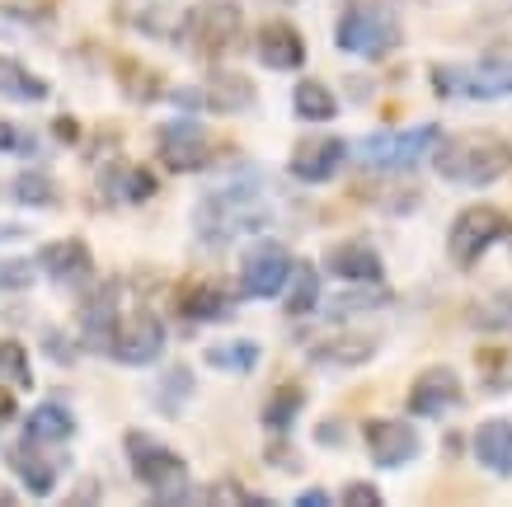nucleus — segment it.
Here are the masks:
<instances>
[{"instance_id":"1","label":"nucleus","mask_w":512,"mask_h":507,"mask_svg":"<svg viewBox=\"0 0 512 507\" xmlns=\"http://www.w3.org/2000/svg\"><path fill=\"white\" fill-rule=\"evenodd\" d=\"M254 226H264V174L259 169H245L240 179L207 188L193 212V231L207 245H231L235 235L254 231Z\"/></svg>"},{"instance_id":"2","label":"nucleus","mask_w":512,"mask_h":507,"mask_svg":"<svg viewBox=\"0 0 512 507\" xmlns=\"http://www.w3.org/2000/svg\"><path fill=\"white\" fill-rule=\"evenodd\" d=\"M433 169L442 184L456 188H489L512 169V141L503 132L475 127V132H456L442 137L433 151Z\"/></svg>"},{"instance_id":"3","label":"nucleus","mask_w":512,"mask_h":507,"mask_svg":"<svg viewBox=\"0 0 512 507\" xmlns=\"http://www.w3.org/2000/svg\"><path fill=\"white\" fill-rule=\"evenodd\" d=\"M123 451L137 484H146V493H151V503H193V475H188V461L179 451H170L141 428H127Z\"/></svg>"},{"instance_id":"4","label":"nucleus","mask_w":512,"mask_h":507,"mask_svg":"<svg viewBox=\"0 0 512 507\" xmlns=\"http://www.w3.org/2000/svg\"><path fill=\"white\" fill-rule=\"evenodd\" d=\"M400 19L390 10V0H348V10L334 24V47L339 52H353V57H367V62H381L400 47Z\"/></svg>"},{"instance_id":"5","label":"nucleus","mask_w":512,"mask_h":507,"mask_svg":"<svg viewBox=\"0 0 512 507\" xmlns=\"http://www.w3.org/2000/svg\"><path fill=\"white\" fill-rule=\"evenodd\" d=\"M179 33H184V47L202 62H221L226 52L240 47V33H245V10L235 0H198L193 10H184L179 19Z\"/></svg>"},{"instance_id":"6","label":"nucleus","mask_w":512,"mask_h":507,"mask_svg":"<svg viewBox=\"0 0 512 507\" xmlns=\"http://www.w3.org/2000/svg\"><path fill=\"white\" fill-rule=\"evenodd\" d=\"M508 231H512L508 212L494 207V202H475L466 212H456V221H451V231H447L451 263H456V268H475V263L484 259V249L498 245Z\"/></svg>"},{"instance_id":"7","label":"nucleus","mask_w":512,"mask_h":507,"mask_svg":"<svg viewBox=\"0 0 512 507\" xmlns=\"http://www.w3.org/2000/svg\"><path fill=\"white\" fill-rule=\"evenodd\" d=\"M442 141V127L437 123H419V127H404V132H372L353 146V155L367 169H414L428 151H437Z\"/></svg>"},{"instance_id":"8","label":"nucleus","mask_w":512,"mask_h":507,"mask_svg":"<svg viewBox=\"0 0 512 507\" xmlns=\"http://www.w3.org/2000/svg\"><path fill=\"white\" fill-rule=\"evenodd\" d=\"M433 90L442 99H508L512 62H470V66H433Z\"/></svg>"},{"instance_id":"9","label":"nucleus","mask_w":512,"mask_h":507,"mask_svg":"<svg viewBox=\"0 0 512 507\" xmlns=\"http://www.w3.org/2000/svg\"><path fill=\"white\" fill-rule=\"evenodd\" d=\"M292 249L278 245V240H259V245L245 249L240 259V296L245 301H273L282 296V287L292 282Z\"/></svg>"},{"instance_id":"10","label":"nucleus","mask_w":512,"mask_h":507,"mask_svg":"<svg viewBox=\"0 0 512 507\" xmlns=\"http://www.w3.org/2000/svg\"><path fill=\"white\" fill-rule=\"evenodd\" d=\"M5 465L19 475V484L33 493V498H47V493L57 489V479L66 475V465L71 456L62 451V442H38L24 432V442H15L5 451Z\"/></svg>"},{"instance_id":"11","label":"nucleus","mask_w":512,"mask_h":507,"mask_svg":"<svg viewBox=\"0 0 512 507\" xmlns=\"http://www.w3.org/2000/svg\"><path fill=\"white\" fill-rule=\"evenodd\" d=\"M118 306H123V282H99L94 292H85V301H80V334H76L85 353L99 357L113 353V338H118V324H123Z\"/></svg>"},{"instance_id":"12","label":"nucleus","mask_w":512,"mask_h":507,"mask_svg":"<svg viewBox=\"0 0 512 507\" xmlns=\"http://www.w3.org/2000/svg\"><path fill=\"white\" fill-rule=\"evenodd\" d=\"M156 155L170 174H198V169L212 165L217 141L207 137L193 118H174V123H165L156 132Z\"/></svg>"},{"instance_id":"13","label":"nucleus","mask_w":512,"mask_h":507,"mask_svg":"<svg viewBox=\"0 0 512 507\" xmlns=\"http://www.w3.org/2000/svg\"><path fill=\"white\" fill-rule=\"evenodd\" d=\"M362 442H367V456L381 470H400V465L419 461V428L409 418H367L362 423Z\"/></svg>"},{"instance_id":"14","label":"nucleus","mask_w":512,"mask_h":507,"mask_svg":"<svg viewBox=\"0 0 512 507\" xmlns=\"http://www.w3.org/2000/svg\"><path fill=\"white\" fill-rule=\"evenodd\" d=\"M165 353V324H160L156 310H132L123 324H118V338H113V362L123 367H151L156 357Z\"/></svg>"},{"instance_id":"15","label":"nucleus","mask_w":512,"mask_h":507,"mask_svg":"<svg viewBox=\"0 0 512 507\" xmlns=\"http://www.w3.org/2000/svg\"><path fill=\"white\" fill-rule=\"evenodd\" d=\"M353 155V146L343 137H306L292 146V160H287V174L296 184H329L343 169V160Z\"/></svg>"},{"instance_id":"16","label":"nucleus","mask_w":512,"mask_h":507,"mask_svg":"<svg viewBox=\"0 0 512 507\" xmlns=\"http://www.w3.org/2000/svg\"><path fill=\"white\" fill-rule=\"evenodd\" d=\"M38 273L52 277L57 287H66V292H80L85 282H90L94 263H90V245L85 240H76V235H66V240H47L38 254Z\"/></svg>"},{"instance_id":"17","label":"nucleus","mask_w":512,"mask_h":507,"mask_svg":"<svg viewBox=\"0 0 512 507\" xmlns=\"http://www.w3.org/2000/svg\"><path fill=\"white\" fill-rule=\"evenodd\" d=\"M461 400H466V385L451 367H428L409 385V414L414 418H442L451 409H461Z\"/></svg>"},{"instance_id":"18","label":"nucleus","mask_w":512,"mask_h":507,"mask_svg":"<svg viewBox=\"0 0 512 507\" xmlns=\"http://www.w3.org/2000/svg\"><path fill=\"white\" fill-rule=\"evenodd\" d=\"M381 348L376 334H362V329H343V334H329L325 343L311 348V362L325 371H353V367H367Z\"/></svg>"},{"instance_id":"19","label":"nucleus","mask_w":512,"mask_h":507,"mask_svg":"<svg viewBox=\"0 0 512 507\" xmlns=\"http://www.w3.org/2000/svg\"><path fill=\"white\" fill-rule=\"evenodd\" d=\"M254 52H259V62L268 71H301L306 66V38L287 19H268L259 38H254Z\"/></svg>"},{"instance_id":"20","label":"nucleus","mask_w":512,"mask_h":507,"mask_svg":"<svg viewBox=\"0 0 512 507\" xmlns=\"http://www.w3.org/2000/svg\"><path fill=\"white\" fill-rule=\"evenodd\" d=\"M202 104L212 108V113H249V108L259 104V85L245 76V71H207L202 80Z\"/></svg>"},{"instance_id":"21","label":"nucleus","mask_w":512,"mask_h":507,"mask_svg":"<svg viewBox=\"0 0 512 507\" xmlns=\"http://www.w3.org/2000/svg\"><path fill=\"white\" fill-rule=\"evenodd\" d=\"M470 456L498 479H512V418H484L470 432Z\"/></svg>"},{"instance_id":"22","label":"nucleus","mask_w":512,"mask_h":507,"mask_svg":"<svg viewBox=\"0 0 512 507\" xmlns=\"http://www.w3.org/2000/svg\"><path fill=\"white\" fill-rule=\"evenodd\" d=\"M325 268L339 282H381L386 277V263H381V254H376L367 240H343V245H334L325 254Z\"/></svg>"},{"instance_id":"23","label":"nucleus","mask_w":512,"mask_h":507,"mask_svg":"<svg viewBox=\"0 0 512 507\" xmlns=\"http://www.w3.org/2000/svg\"><path fill=\"white\" fill-rule=\"evenodd\" d=\"M156 174L146 165H127V160H113L104 174H99V193H104V202H146L156 198Z\"/></svg>"},{"instance_id":"24","label":"nucleus","mask_w":512,"mask_h":507,"mask_svg":"<svg viewBox=\"0 0 512 507\" xmlns=\"http://www.w3.org/2000/svg\"><path fill=\"white\" fill-rule=\"evenodd\" d=\"M179 310H184V320L193 324H212V320H226L235 310V296L226 292V287H217V282H198V287H188L184 296H179Z\"/></svg>"},{"instance_id":"25","label":"nucleus","mask_w":512,"mask_h":507,"mask_svg":"<svg viewBox=\"0 0 512 507\" xmlns=\"http://www.w3.org/2000/svg\"><path fill=\"white\" fill-rule=\"evenodd\" d=\"M466 324L480 334H512V292L498 287V292L475 296L466 306Z\"/></svg>"},{"instance_id":"26","label":"nucleus","mask_w":512,"mask_h":507,"mask_svg":"<svg viewBox=\"0 0 512 507\" xmlns=\"http://www.w3.org/2000/svg\"><path fill=\"white\" fill-rule=\"evenodd\" d=\"M292 108L301 123H334L339 118V99H334V90L325 80H296Z\"/></svg>"},{"instance_id":"27","label":"nucleus","mask_w":512,"mask_h":507,"mask_svg":"<svg viewBox=\"0 0 512 507\" xmlns=\"http://www.w3.org/2000/svg\"><path fill=\"white\" fill-rule=\"evenodd\" d=\"M0 94L5 99H24V104H43L52 85L24 62H15V57H0Z\"/></svg>"},{"instance_id":"28","label":"nucleus","mask_w":512,"mask_h":507,"mask_svg":"<svg viewBox=\"0 0 512 507\" xmlns=\"http://www.w3.org/2000/svg\"><path fill=\"white\" fill-rule=\"evenodd\" d=\"M24 432L38 437V442H71V437H76V414H71L66 404H57V400H43L29 414Z\"/></svg>"},{"instance_id":"29","label":"nucleus","mask_w":512,"mask_h":507,"mask_svg":"<svg viewBox=\"0 0 512 507\" xmlns=\"http://www.w3.org/2000/svg\"><path fill=\"white\" fill-rule=\"evenodd\" d=\"M202 362L212 371H226V376H249V371L259 367V343H249V338H226V343H212Z\"/></svg>"},{"instance_id":"30","label":"nucleus","mask_w":512,"mask_h":507,"mask_svg":"<svg viewBox=\"0 0 512 507\" xmlns=\"http://www.w3.org/2000/svg\"><path fill=\"white\" fill-rule=\"evenodd\" d=\"M306 409V390L296 381H287V385H278L273 395H268V404H264V428H273V432H287L296 423V414Z\"/></svg>"},{"instance_id":"31","label":"nucleus","mask_w":512,"mask_h":507,"mask_svg":"<svg viewBox=\"0 0 512 507\" xmlns=\"http://www.w3.org/2000/svg\"><path fill=\"white\" fill-rule=\"evenodd\" d=\"M10 198L24 202V207H57V202H62V188L52 184L47 174H38V169H24V174L10 179Z\"/></svg>"},{"instance_id":"32","label":"nucleus","mask_w":512,"mask_h":507,"mask_svg":"<svg viewBox=\"0 0 512 507\" xmlns=\"http://www.w3.org/2000/svg\"><path fill=\"white\" fill-rule=\"evenodd\" d=\"M287 315H311L320 310V273H315L311 263H296L292 268V296L282 301Z\"/></svg>"},{"instance_id":"33","label":"nucleus","mask_w":512,"mask_h":507,"mask_svg":"<svg viewBox=\"0 0 512 507\" xmlns=\"http://www.w3.org/2000/svg\"><path fill=\"white\" fill-rule=\"evenodd\" d=\"M0 381H10L15 390H29L33 385L29 353H24V343H15V338H0Z\"/></svg>"},{"instance_id":"34","label":"nucleus","mask_w":512,"mask_h":507,"mask_svg":"<svg viewBox=\"0 0 512 507\" xmlns=\"http://www.w3.org/2000/svg\"><path fill=\"white\" fill-rule=\"evenodd\" d=\"M123 71H118V80H123V90L137 99V104H151L156 94H165V85H160L156 71H146L141 62H118Z\"/></svg>"},{"instance_id":"35","label":"nucleus","mask_w":512,"mask_h":507,"mask_svg":"<svg viewBox=\"0 0 512 507\" xmlns=\"http://www.w3.org/2000/svg\"><path fill=\"white\" fill-rule=\"evenodd\" d=\"M188 390H193V371L188 367H170L165 371V381H160V414L179 418V409H184Z\"/></svg>"},{"instance_id":"36","label":"nucleus","mask_w":512,"mask_h":507,"mask_svg":"<svg viewBox=\"0 0 512 507\" xmlns=\"http://www.w3.org/2000/svg\"><path fill=\"white\" fill-rule=\"evenodd\" d=\"M38 19H47V10H24V5H5L0 10V33L10 29V33H29Z\"/></svg>"},{"instance_id":"37","label":"nucleus","mask_w":512,"mask_h":507,"mask_svg":"<svg viewBox=\"0 0 512 507\" xmlns=\"http://www.w3.org/2000/svg\"><path fill=\"white\" fill-rule=\"evenodd\" d=\"M343 507H386V498H381V489H376V484L353 479V484L343 489Z\"/></svg>"},{"instance_id":"38","label":"nucleus","mask_w":512,"mask_h":507,"mask_svg":"<svg viewBox=\"0 0 512 507\" xmlns=\"http://www.w3.org/2000/svg\"><path fill=\"white\" fill-rule=\"evenodd\" d=\"M390 292H348V301H339L334 306V315H353V310H376V306H386Z\"/></svg>"},{"instance_id":"39","label":"nucleus","mask_w":512,"mask_h":507,"mask_svg":"<svg viewBox=\"0 0 512 507\" xmlns=\"http://www.w3.org/2000/svg\"><path fill=\"white\" fill-rule=\"evenodd\" d=\"M33 273H38V259L33 263H0V282H5V287H29Z\"/></svg>"},{"instance_id":"40","label":"nucleus","mask_w":512,"mask_h":507,"mask_svg":"<svg viewBox=\"0 0 512 507\" xmlns=\"http://www.w3.org/2000/svg\"><path fill=\"white\" fill-rule=\"evenodd\" d=\"M0 151H33V146L15 123H0Z\"/></svg>"},{"instance_id":"41","label":"nucleus","mask_w":512,"mask_h":507,"mask_svg":"<svg viewBox=\"0 0 512 507\" xmlns=\"http://www.w3.org/2000/svg\"><path fill=\"white\" fill-rule=\"evenodd\" d=\"M329 503H334V498H329L325 489H306L301 498H296V507H329Z\"/></svg>"},{"instance_id":"42","label":"nucleus","mask_w":512,"mask_h":507,"mask_svg":"<svg viewBox=\"0 0 512 507\" xmlns=\"http://www.w3.org/2000/svg\"><path fill=\"white\" fill-rule=\"evenodd\" d=\"M15 418V395L5 390V381H0V423H10Z\"/></svg>"},{"instance_id":"43","label":"nucleus","mask_w":512,"mask_h":507,"mask_svg":"<svg viewBox=\"0 0 512 507\" xmlns=\"http://www.w3.org/2000/svg\"><path fill=\"white\" fill-rule=\"evenodd\" d=\"M484 19H512V0H489Z\"/></svg>"},{"instance_id":"44","label":"nucleus","mask_w":512,"mask_h":507,"mask_svg":"<svg viewBox=\"0 0 512 507\" xmlns=\"http://www.w3.org/2000/svg\"><path fill=\"white\" fill-rule=\"evenodd\" d=\"M315 437H320V442H339V423H325V428L315 432Z\"/></svg>"},{"instance_id":"45","label":"nucleus","mask_w":512,"mask_h":507,"mask_svg":"<svg viewBox=\"0 0 512 507\" xmlns=\"http://www.w3.org/2000/svg\"><path fill=\"white\" fill-rule=\"evenodd\" d=\"M0 507H15V498H10V493H0Z\"/></svg>"}]
</instances>
